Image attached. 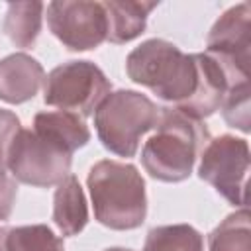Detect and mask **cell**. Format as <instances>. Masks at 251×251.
<instances>
[{"instance_id": "cell-1", "label": "cell", "mask_w": 251, "mask_h": 251, "mask_svg": "<svg viewBox=\"0 0 251 251\" xmlns=\"http://www.w3.org/2000/svg\"><path fill=\"white\" fill-rule=\"evenodd\" d=\"M127 76L171 108H184L198 88L196 53H184L175 43L165 39H147L137 45L126 59Z\"/></svg>"}, {"instance_id": "cell-2", "label": "cell", "mask_w": 251, "mask_h": 251, "mask_svg": "<svg viewBox=\"0 0 251 251\" xmlns=\"http://www.w3.org/2000/svg\"><path fill=\"white\" fill-rule=\"evenodd\" d=\"M157 131L141 149V165L149 176L163 182H180L190 176L196 159L208 145L210 131L175 108H159Z\"/></svg>"}, {"instance_id": "cell-3", "label": "cell", "mask_w": 251, "mask_h": 251, "mask_svg": "<svg viewBox=\"0 0 251 251\" xmlns=\"http://www.w3.org/2000/svg\"><path fill=\"white\" fill-rule=\"evenodd\" d=\"M94 218L110 229H135L147 216L145 180L135 165L102 159L86 178Z\"/></svg>"}, {"instance_id": "cell-4", "label": "cell", "mask_w": 251, "mask_h": 251, "mask_svg": "<svg viewBox=\"0 0 251 251\" xmlns=\"http://www.w3.org/2000/svg\"><path fill=\"white\" fill-rule=\"evenodd\" d=\"M159 122V106L137 90H114L94 110V127L102 145L120 155L133 157L143 133Z\"/></svg>"}, {"instance_id": "cell-5", "label": "cell", "mask_w": 251, "mask_h": 251, "mask_svg": "<svg viewBox=\"0 0 251 251\" xmlns=\"http://www.w3.org/2000/svg\"><path fill=\"white\" fill-rule=\"evenodd\" d=\"M112 92V84L90 61H69L55 67L43 82V102L80 118L92 116Z\"/></svg>"}, {"instance_id": "cell-6", "label": "cell", "mask_w": 251, "mask_h": 251, "mask_svg": "<svg viewBox=\"0 0 251 251\" xmlns=\"http://www.w3.org/2000/svg\"><path fill=\"white\" fill-rule=\"evenodd\" d=\"M73 153L35 133L33 129H20L8 149V171L24 184L49 188L57 186L71 175Z\"/></svg>"}, {"instance_id": "cell-7", "label": "cell", "mask_w": 251, "mask_h": 251, "mask_svg": "<svg viewBox=\"0 0 251 251\" xmlns=\"http://www.w3.org/2000/svg\"><path fill=\"white\" fill-rule=\"evenodd\" d=\"M247 173L249 143L243 137L224 133L210 139L200 153L198 176L239 208H247Z\"/></svg>"}, {"instance_id": "cell-8", "label": "cell", "mask_w": 251, "mask_h": 251, "mask_svg": "<svg viewBox=\"0 0 251 251\" xmlns=\"http://www.w3.org/2000/svg\"><path fill=\"white\" fill-rule=\"evenodd\" d=\"M47 24L51 33L71 51L96 49L108 35L102 2L55 0L47 4Z\"/></svg>"}, {"instance_id": "cell-9", "label": "cell", "mask_w": 251, "mask_h": 251, "mask_svg": "<svg viewBox=\"0 0 251 251\" xmlns=\"http://www.w3.org/2000/svg\"><path fill=\"white\" fill-rule=\"evenodd\" d=\"M251 49V6L241 2L226 10L206 37V53L212 55L233 78L249 82Z\"/></svg>"}, {"instance_id": "cell-10", "label": "cell", "mask_w": 251, "mask_h": 251, "mask_svg": "<svg viewBox=\"0 0 251 251\" xmlns=\"http://www.w3.org/2000/svg\"><path fill=\"white\" fill-rule=\"evenodd\" d=\"M45 82V71L27 53H12L0 61V100L22 104L31 100Z\"/></svg>"}, {"instance_id": "cell-11", "label": "cell", "mask_w": 251, "mask_h": 251, "mask_svg": "<svg viewBox=\"0 0 251 251\" xmlns=\"http://www.w3.org/2000/svg\"><path fill=\"white\" fill-rule=\"evenodd\" d=\"M53 222L63 235H78L88 224V206L82 186L75 175H67L55 188Z\"/></svg>"}, {"instance_id": "cell-12", "label": "cell", "mask_w": 251, "mask_h": 251, "mask_svg": "<svg viewBox=\"0 0 251 251\" xmlns=\"http://www.w3.org/2000/svg\"><path fill=\"white\" fill-rule=\"evenodd\" d=\"M33 131L61 145L69 153L84 147L90 141V129L84 120L73 112L55 110V112H39L33 118Z\"/></svg>"}, {"instance_id": "cell-13", "label": "cell", "mask_w": 251, "mask_h": 251, "mask_svg": "<svg viewBox=\"0 0 251 251\" xmlns=\"http://www.w3.org/2000/svg\"><path fill=\"white\" fill-rule=\"evenodd\" d=\"M108 18V35L106 39L110 43H127L135 37H139L145 31L147 16L153 8H157V2H131V0H110L102 2Z\"/></svg>"}, {"instance_id": "cell-14", "label": "cell", "mask_w": 251, "mask_h": 251, "mask_svg": "<svg viewBox=\"0 0 251 251\" xmlns=\"http://www.w3.org/2000/svg\"><path fill=\"white\" fill-rule=\"evenodd\" d=\"M45 6L41 2H12L4 16V33L16 47H31L41 31Z\"/></svg>"}, {"instance_id": "cell-15", "label": "cell", "mask_w": 251, "mask_h": 251, "mask_svg": "<svg viewBox=\"0 0 251 251\" xmlns=\"http://www.w3.org/2000/svg\"><path fill=\"white\" fill-rule=\"evenodd\" d=\"M208 251H251V216L241 208L222 220L208 235Z\"/></svg>"}, {"instance_id": "cell-16", "label": "cell", "mask_w": 251, "mask_h": 251, "mask_svg": "<svg viewBox=\"0 0 251 251\" xmlns=\"http://www.w3.org/2000/svg\"><path fill=\"white\" fill-rule=\"evenodd\" d=\"M143 251H204V239L188 224L157 226L147 231Z\"/></svg>"}, {"instance_id": "cell-17", "label": "cell", "mask_w": 251, "mask_h": 251, "mask_svg": "<svg viewBox=\"0 0 251 251\" xmlns=\"http://www.w3.org/2000/svg\"><path fill=\"white\" fill-rule=\"evenodd\" d=\"M6 245L8 251H65L63 239L45 224L10 227Z\"/></svg>"}, {"instance_id": "cell-18", "label": "cell", "mask_w": 251, "mask_h": 251, "mask_svg": "<svg viewBox=\"0 0 251 251\" xmlns=\"http://www.w3.org/2000/svg\"><path fill=\"white\" fill-rule=\"evenodd\" d=\"M222 114L224 120L231 126L241 129L243 133L249 131L251 126V114H249V82L239 84L227 92V96L222 102Z\"/></svg>"}, {"instance_id": "cell-19", "label": "cell", "mask_w": 251, "mask_h": 251, "mask_svg": "<svg viewBox=\"0 0 251 251\" xmlns=\"http://www.w3.org/2000/svg\"><path fill=\"white\" fill-rule=\"evenodd\" d=\"M20 129V118L10 110L0 108V173H6L8 169V149Z\"/></svg>"}, {"instance_id": "cell-20", "label": "cell", "mask_w": 251, "mask_h": 251, "mask_svg": "<svg viewBox=\"0 0 251 251\" xmlns=\"http://www.w3.org/2000/svg\"><path fill=\"white\" fill-rule=\"evenodd\" d=\"M16 194H18V184L12 176H8L6 173H0V222L8 220L16 202Z\"/></svg>"}, {"instance_id": "cell-21", "label": "cell", "mask_w": 251, "mask_h": 251, "mask_svg": "<svg viewBox=\"0 0 251 251\" xmlns=\"http://www.w3.org/2000/svg\"><path fill=\"white\" fill-rule=\"evenodd\" d=\"M6 237H8V227H0V251H8Z\"/></svg>"}]
</instances>
